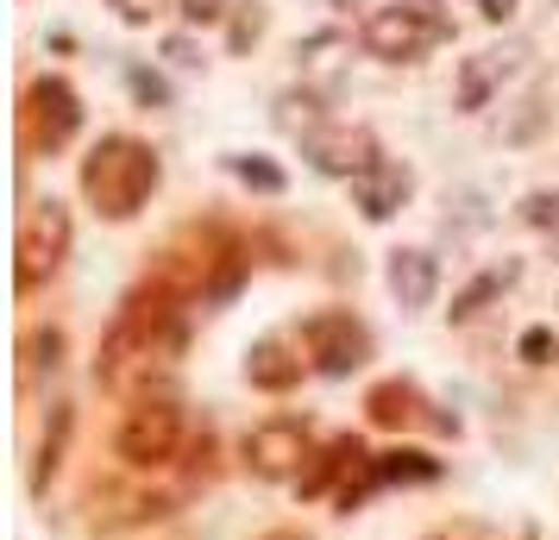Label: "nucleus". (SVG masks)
I'll list each match as a JSON object with an SVG mask.
<instances>
[{"mask_svg":"<svg viewBox=\"0 0 559 540\" xmlns=\"http://www.w3.org/2000/svg\"><path fill=\"white\" fill-rule=\"evenodd\" d=\"M132 88H139V95H152V101H164V82L145 76V70H132Z\"/></svg>","mask_w":559,"mask_h":540,"instance_id":"nucleus-18","label":"nucleus"},{"mask_svg":"<svg viewBox=\"0 0 559 540\" xmlns=\"http://www.w3.org/2000/svg\"><path fill=\"white\" fill-rule=\"evenodd\" d=\"M296 339H302L308 364L328 371V377H346V371H358V364L371 359V334L358 327L353 314H314Z\"/></svg>","mask_w":559,"mask_h":540,"instance_id":"nucleus-7","label":"nucleus"},{"mask_svg":"<svg viewBox=\"0 0 559 540\" xmlns=\"http://www.w3.org/2000/svg\"><path fill=\"white\" fill-rule=\"evenodd\" d=\"M233 170L246 182H258V189H283V177L271 170V164H258V157H233Z\"/></svg>","mask_w":559,"mask_h":540,"instance_id":"nucleus-15","label":"nucleus"},{"mask_svg":"<svg viewBox=\"0 0 559 540\" xmlns=\"http://www.w3.org/2000/svg\"><path fill=\"white\" fill-rule=\"evenodd\" d=\"M509 76V51H484L465 63V76H459V101L465 107H484V95H490V82Z\"/></svg>","mask_w":559,"mask_h":540,"instance_id":"nucleus-14","label":"nucleus"},{"mask_svg":"<svg viewBox=\"0 0 559 540\" xmlns=\"http://www.w3.org/2000/svg\"><path fill=\"white\" fill-rule=\"evenodd\" d=\"M120 13H127V20H152L157 0H120Z\"/></svg>","mask_w":559,"mask_h":540,"instance_id":"nucleus-19","label":"nucleus"},{"mask_svg":"<svg viewBox=\"0 0 559 540\" xmlns=\"http://www.w3.org/2000/svg\"><path fill=\"white\" fill-rule=\"evenodd\" d=\"M114 446H120V459L127 465H170L177 459V446H182V409L177 403H164V396L132 403Z\"/></svg>","mask_w":559,"mask_h":540,"instance_id":"nucleus-5","label":"nucleus"},{"mask_svg":"<svg viewBox=\"0 0 559 540\" xmlns=\"http://www.w3.org/2000/svg\"><path fill=\"white\" fill-rule=\"evenodd\" d=\"M20 289H38L45 277H57V264L70 252V214L57 202H32L20 214Z\"/></svg>","mask_w":559,"mask_h":540,"instance_id":"nucleus-6","label":"nucleus"},{"mask_svg":"<svg viewBox=\"0 0 559 540\" xmlns=\"http://www.w3.org/2000/svg\"><path fill=\"white\" fill-rule=\"evenodd\" d=\"M246 377L258 389H289L302 377V359H289V339H258L252 359H246Z\"/></svg>","mask_w":559,"mask_h":540,"instance_id":"nucleus-11","label":"nucleus"},{"mask_svg":"<svg viewBox=\"0 0 559 540\" xmlns=\"http://www.w3.org/2000/svg\"><path fill=\"white\" fill-rule=\"evenodd\" d=\"M82 127V101L63 76H38L20 101V139L26 152H63Z\"/></svg>","mask_w":559,"mask_h":540,"instance_id":"nucleus-4","label":"nucleus"},{"mask_svg":"<svg viewBox=\"0 0 559 540\" xmlns=\"http://www.w3.org/2000/svg\"><path fill=\"white\" fill-rule=\"evenodd\" d=\"M246 459H252L264 478H289V471H302V459H308V434L296 421H271V428H258V434L246 440Z\"/></svg>","mask_w":559,"mask_h":540,"instance_id":"nucleus-9","label":"nucleus"},{"mask_svg":"<svg viewBox=\"0 0 559 540\" xmlns=\"http://www.w3.org/2000/svg\"><path fill=\"white\" fill-rule=\"evenodd\" d=\"M353 195H358V207H365L371 220H390V214L408 202V170L390 164V157H378L365 177H353Z\"/></svg>","mask_w":559,"mask_h":540,"instance_id":"nucleus-10","label":"nucleus"},{"mask_svg":"<svg viewBox=\"0 0 559 540\" xmlns=\"http://www.w3.org/2000/svg\"><path fill=\"white\" fill-rule=\"evenodd\" d=\"M365 409H371L378 428H408V421H421V396H415L408 384H378Z\"/></svg>","mask_w":559,"mask_h":540,"instance_id":"nucleus-13","label":"nucleus"},{"mask_svg":"<svg viewBox=\"0 0 559 540\" xmlns=\"http://www.w3.org/2000/svg\"><path fill=\"white\" fill-rule=\"evenodd\" d=\"M478 13L497 26V20H509V13H515V0H478Z\"/></svg>","mask_w":559,"mask_h":540,"instance_id":"nucleus-17","label":"nucleus"},{"mask_svg":"<svg viewBox=\"0 0 559 540\" xmlns=\"http://www.w3.org/2000/svg\"><path fill=\"white\" fill-rule=\"evenodd\" d=\"M390 289L403 296V309H421L433 296V257L428 252H396L390 257Z\"/></svg>","mask_w":559,"mask_h":540,"instance_id":"nucleus-12","label":"nucleus"},{"mask_svg":"<svg viewBox=\"0 0 559 540\" xmlns=\"http://www.w3.org/2000/svg\"><path fill=\"white\" fill-rule=\"evenodd\" d=\"M182 309H189V296L177 284H164V277L132 289L102 346V384L132 396V403H152V389L182 359Z\"/></svg>","mask_w":559,"mask_h":540,"instance_id":"nucleus-1","label":"nucleus"},{"mask_svg":"<svg viewBox=\"0 0 559 540\" xmlns=\"http://www.w3.org/2000/svg\"><path fill=\"white\" fill-rule=\"evenodd\" d=\"M157 177H164L157 152L145 139H127V132L102 139L95 152L82 157V195H88V207H95L102 220H132L139 207L152 202Z\"/></svg>","mask_w":559,"mask_h":540,"instance_id":"nucleus-2","label":"nucleus"},{"mask_svg":"<svg viewBox=\"0 0 559 540\" xmlns=\"http://www.w3.org/2000/svg\"><path fill=\"white\" fill-rule=\"evenodd\" d=\"M182 13H189V20H195V26H207V20H221V13H227V7H221V0H182Z\"/></svg>","mask_w":559,"mask_h":540,"instance_id":"nucleus-16","label":"nucleus"},{"mask_svg":"<svg viewBox=\"0 0 559 540\" xmlns=\"http://www.w3.org/2000/svg\"><path fill=\"white\" fill-rule=\"evenodd\" d=\"M358 45L371 57H383V63H415V57L453 45V20H447L433 0H383V7L365 13Z\"/></svg>","mask_w":559,"mask_h":540,"instance_id":"nucleus-3","label":"nucleus"},{"mask_svg":"<svg viewBox=\"0 0 559 540\" xmlns=\"http://www.w3.org/2000/svg\"><path fill=\"white\" fill-rule=\"evenodd\" d=\"M302 152H308V164L314 170H328V177H365L371 164H378V139L365 127H346V120H321V127H308L302 132Z\"/></svg>","mask_w":559,"mask_h":540,"instance_id":"nucleus-8","label":"nucleus"}]
</instances>
